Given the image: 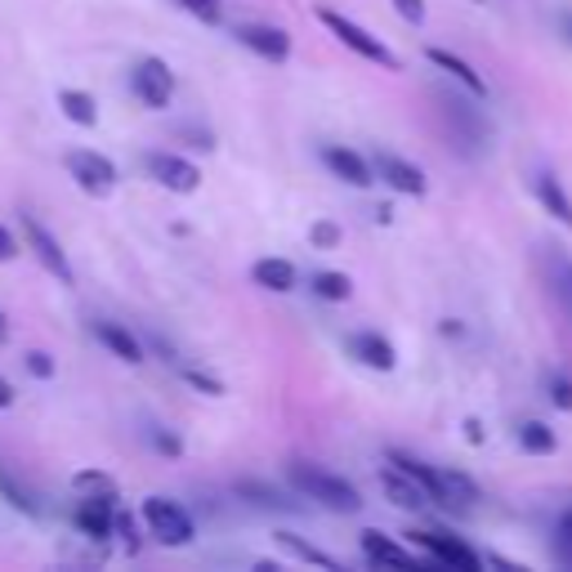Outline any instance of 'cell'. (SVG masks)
<instances>
[{"label": "cell", "instance_id": "1", "mask_svg": "<svg viewBox=\"0 0 572 572\" xmlns=\"http://www.w3.org/2000/svg\"><path fill=\"white\" fill-rule=\"evenodd\" d=\"M287 479H291V487L300 492V497L318 501L331 514H358L363 510V492L349 479H340V474H331V470H322L314 461H291Z\"/></svg>", "mask_w": 572, "mask_h": 572}, {"label": "cell", "instance_id": "2", "mask_svg": "<svg viewBox=\"0 0 572 572\" xmlns=\"http://www.w3.org/2000/svg\"><path fill=\"white\" fill-rule=\"evenodd\" d=\"M318 23L335 36L345 50H354L358 59H367V63H376V67H390V72H398L403 63H398V54L380 41V36H371L367 27H358L354 18H345V14H335V10H318Z\"/></svg>", "mask_w": 572, "mask_h": 572}, {"label": "cell", "instance_id": "3", "mask_svg": "<svg viewBox=\"0 0 572 572\" xmlns=\"http://www.w3.org/2000/svg\"><path fill=\"white\" fill-rule=\"evenodd\" d=\"M143 519H148L152 537H157L162 546H193V537H198L193 514H188L179 501H170V497H148L143 501Z\"/></svg>", "mask_w": 572, "mask_h": 572}, {"label": "cell", "instance_id": "4", "mask_svg": "<svg viewBox=\"0 0 572 572\" xmlns=\"http://www.w3.org/2000/svg\"><path fill=\"white\" fill-rule=\"evenodd\" d=\"M407 542H411L416 550H421L430 563H443V568H466V572L483 568V555H479V550H470L461 537H452V532L416 527V532H407Z\"/></svg>", "mask_w": 572, "mask_h": 572}, {"label": "cell", "instance_id": "5", "mask_svg": "<svg viewBox=\"0 0 572 572\" xmlns=\"http://www.w3.org/2000/svg\"><path fill=\"white\" fill-rule=\"evenodd\" d=\"M130 90L143 99V107H170L175 99V72L166 59H139L130 72Z\"/></svg>", "mask_w": 572, "mask_h": 572}, {"label": "cell", "instance_id": "6", "mask_svg": "<svg viewBox=\"0 0 572 572\" xmlns=\"http://www.w3.org/2000/svg\"><path fill=\"white\" fill-rule=\"evenodd\" d=\"M371 166H376V179L385 188H394V193H403V198H425L430 193L425 170L416 162H407V157H398V152H376Z\"/></svg>", "mask_w": 572, "mask_h": 572}, {"label": "cell", "instance_id": "7", "mask_svg": "<svg viewBox=\"0 0 572 572\" xmlns=\"http://www.w3.org/2000/svg\"><path fill=\"white\" fill-rule=\"evenodd\" d=\"M67 170H72L76 183H81V193H90V198H107L112 188H117V166H112L107 157H99V152H90V148H72Z\"/></svg>", "mask_w": 572, "mask_h": 572}, {"label": "cell", "instance_id": "8", "mask_svg": "<svg viewBox=\"0 0 572 572\" xmlns=\"http://www.w3.org/2000/svg\"><path fill=\"white\" fill-rule=\"evenodd\" d=\"M23 238H27V246L36 251V259L46 264V274H50V278L72 282V259H67V251L59 246V238H54L36 215H23Z\"/></svg>", "mask_w": 572, "mask_h": 572}, {"label": "cell", "instance_id": "9", "mask_svg": "<svg viewBox=\"0 0 572 572\" xmlns=\"http://www.w3.org/2000/svg\"><path fill=\"white\" fill-rule=\"evenodd\" d=\"M443 117H447L452 135L461 139V143H470L474 152H479V148H487L492 126H487V117H483L479 107H470L466 99H456V94H443Z\"/></svg>", "mask_w": 572, "mask_h": 572}, {"label": "cell", "instance_id": "10", "mask_svg": "<svg viewBox=\"0 0 572 572\" xmlns=\"http://www.w3.org/2000/svg\"><path fill=\"white\" fill-rule=\"evenodd\" d=\"M148 175L162 188H170V193H198V183H202V170L188 157H179V152H152Z\"/></svg>", "mask_w": 572, "mask_h": 572}, {"label": "cell", "instance_id": "11", "mask_svg": "<svg viewBox=\"0 0 572 572\" xmlns=\"http://www.w3.org/2000/svg\"><path fill=\"white\" fill-rule=\"evenodd\" d=\"M380 487H385V497H390L398 510L421 514V510H430V506H434V497H430V492H425L421 483H416L407 470H398L394 461H390L385 470H380Z\"/></svg>", "mask_w": 572, "mask_h": 572}, {"label": "cell", "instance_id": "12", "mask_svg": "<svg viewBox=\"0 0 572 572\" xmlns=\"http://www.w3.org/2000/svg\"><path fill=\"white\" fill-rule=\"evenodd\" d=\"M238 41L246 50H255L259 59H269V63H287L291 59V36L282 27H274V23H246V27H238Z\"/></svg>", "mask_w": 572, "mask_h": 572}, {"label": "cell", "instance_id": "13", "mask_svg": "<svg viewBox=\"0 0 572 572\" xmlns=\"http://www.w3.org/2000/svg\"><path fill=\"white\" fill-rule=\"evenodd\" d=\"M322 162H327V170H331L335 179H345V183H354V188H371V183H376V166L363 157V152H354V148L327 143V148H322Z\"/></svg>", "mask_w": 572, "mask_h": 572}, {"label": "cell", "instance_id": "14", "mask_svg": "<svg viewBox=\"0 0 572 572\" xmlns=\"http://www.w3.org/2000/svg\"><path fill=\"white\" fill-rule=\"evenodd\" d=\"M349 354L363 363V367H371V371H394L398 367V354H394V345L380 331H354L349 335Z\"/></svg>", "mask_w": 572, "mask_h": 572}, {"label": "cell", "instance_id": "15", "mask_svg": "<svg viewBox=\"0 0 572 572\" xmlns=\"http://www.w3.org/2000/svg\"><path fill=\"white\" fill-rule=\"evenodd\" d=\"M425 59H430L438 72H447L456 86H466L474 99H487V81H483V76H479V72H474L461 54H452V50H443V46H430V50H425Z\"/></svg>", "mask_w": 572, "mask_h": 572}, {"label": "cell", "instance_id": "16", "mask_svg": "<svg viewBox=\"0 0 572 572\" xmlns=\"http://www.w3.org/2000/svg\"><path fill=\"white\" fill-rule=\"evenodd\" d=\"M532 193H537L542 211L572 233V198H568V188L559 183V175H550V170H546V175H537V179H532Z\"/></svg>", "mask_w": 572, "mask_h": 572}, {"label": "cell", "instance_id": "17", "mask_svg": "<svg viewBox=\"0 0 572 572\" xmlns=\"http://www.w3.org/2000/svg\"><path fill=\"white\" fill-rule=\"evenodd\" d=\"M363 555L371 563H390V568H421V559H416L407 546H398L394 537H385V532H376V527L363 532Z\"/></svg>", "mask_w": 572, "mask_h": 572}, {"label": "cell", "instance_id": "18", "mask_svg": "<svg viewBox=\"0 0 572 572\" xmlns=\"http://www.w3.org/2000/svg\"><path fill=\"white\" fill-rule=\"evenodd\" d=\"M76 527L86 532V537L94 542H107L112 537V523H117V514H112V497H86L81 506H76Z\"/></svg>", "mask_w": 572, "mask_h": 572}, {"label": "cell", "instance_id": "19", "mask_svg": "<svg viewBox=\"0 0 572 572\" xmlns=\"http://www.w3.org/2000/svg\"><path fill=\"white\" fill-rule=\"evenodd\" d=\"M94 335H99V345L112 354V358H122V363H143V345L122 327V322H94Z\"/></svg>", "mask_w": 572, "mask_h": 572}, {"label": "cell", "instance_id": "20", "mask_svg": "<svg viewBox=\"0 0 572 572\" xmlns=\"http://www.w3.org/2000/svg\"><path fill=\"white\" fill-rule=\"evenodd\" d=\"M514 443L527 456H550V452H559V434L546 421H519L514 425Z\"/></svg>", "mask_w": 572, "mask_h": 572}, {"label": "cell", "instance_id": "21", "mask_svg": "<svg viewBox=\"0 0 572 572\" xmlns=\"http://www.w3.org/2000/svg\"><path fill=\"white\" fill-rule=\"evenodd\" d=\"M233 492H238V497H242L246 506H259V510H274V514L291 510L287 492H278V487H269V483H259V479H238Z\"/></svg>", "mask_w": 572, "mask_h": 572}, {"label": "cell", "instance_id": "22", "mask_svg": "<svg viewBox=\"0 0 572 572\" xmlns=\"http://www.w3.org/2000/svg\"><path fill=\"white\" fill-rule=\"evenodd\" d=\"M59 107H63V117L76 122V126H99V103L86 94V90H63L59 94Z\"/></svg>", "mask_w": 572, "mask_h": 572}, {"label": "cell", "instance_id": "23", "mask_svg": "<svg viewBox=\"0 0 572 572\" xmlns=\"http://www.w3.org/2000/svg\"><path fill=\"white\" fill-rule=\"evenodd\" d=\"M251 274H255V287H264V291H291L295 287V264H287V259H259Z\"/></svg>", "mask_w": 572, "mask_h": 572}, {"label": "cell", "instance_id": "24", "mask_svg": "<svg viewBox=\"0 0 572 572\" xmlns=\"http://www.w3.org/2000/svg\"><path fill=\"white\" fill-rule=\"evenodd\" d=\"M443 483H447V510H470L479 501V483L461 470H443Z\"/></svg>", "mask_w": 572, "mask_h": 572}, {"label": "cell", "instance_id": "25", "mask_svg": "<svg viewBox=\"0 0 572 572\" xmlns=\"http://www.w3.org/2000/svg\"><path fill=\"white\" fill-rule=\"evenodd\" d=\"M314 291H318V300L345 304V300L354 295V278H349V274H340V269H322V274H314Z\"/></svg>", "mask_w": 572, "mask_h": 572}, {"label": "cell", "instance_id": "26", "mask_svg": "<svg viewBox=\"0 0 572 572\" xmlns=\"http://www.w3.org/2000/svg\"><path fill=\"white\" fill-rule=\"evenodd\" d=\"M278 546L287 550V555H295V559H304V563H318V568H340V559H331V555H322V550H314L304 537H295V532H278Z\"/></svg>", "mask_w": 572, "mask_h": 572}, {"label": "cell", "instance_id": "27", "mask_svg": "<svg viewBox=\"0 0 572 572\" xmlns=\"http://www.w3.org/2000/svg\"><path fill=\"white\" fill-rule=\"evenodd\" d=\"M546 398H550L559 411H572V376H568V371H550V376H546Z\"/></svg>", "mask_w": 572, "mask_h": 572}, {"label": "cell", "instance_id": "28", "mask_svg": "<svg viewBox=\"0 0 572 572\" xmlns=\"http://www.w3.org/2000/svg\"><path fill=\"white\" fill-rule=\"evenodd\" d=\"M179 10H188L198 23H219V18H224V5H219V0H179Z\"/></svg>", "mask_w": 572, "mask_h": 572}, {"label": "cell", "instance_id": "29", "mask_svg": "<svg viewBox=\"0 0 572 572\" xmlns=\"http://www.w3.org/2000/svg\"><path fill=\"white\" fill-rule=\"evenodd\" d=\"M148 443L157 447V452H166V456H179L183 452V438L170 434V430H162V425H148Z\"/></svg>", "mask_w": 572, "mask_h": 572}, {"label": "cell", "instance_id": "30", "mask_svg": "<svg viewBox=\"0 0 572 572\" xmlns=\"http://www.w3.org/2000/svg\"><path fill=\"white\" fill-rule=\"evenodd\" d=\"M309 242H314V246H322V251L340 246V224H331V219H318V224L309 228Z\"/></svg>", "mask_w": 572, "mask_h": 572}, {"label": "cell", "instance_id": "31", "mask_svg": "<svg viewBox=\"0 0 572 572\" xmlns=\"http://www.w3.org/2000/svg\"><path fill=\"white\" fill-rule=\"evenodd\" d=\"M76 487H94L99 497H117V483H112L107 474H99V470H86V474H76Z\"/></svg>", "mask_w": 572, "mask_h": 572}, {"label": "cell", "instance_id": "32", "mask_svg": "<svg viewBox=\"0 0 572 572\" xmlns=\"http://www.w3.org/2000/svg\"><path fill=\"white\" fill-rule=\"evenodd\" d=\"M0 492H5V497H10V501H14L18 510H23V514H36V501L27 497V492H23V487H18V483H14L10 474H0Z\"/></svg>", "mask_w": 572, "mask_h": 572}, {"label": "cell", "instance_id": "33", "mask_svg": "<svg viewBox=\"0 0 572 572\" xmlns=\"http://www.w3.org/2000/svg\"><path fill=\"white\" fill-rule=\"evenodd\" d=\"M183 380H188V385H198L202 394H224L219 380H211V376H202V371H193V367H183Z\"/></svg>", "mask_w": 572, "mask_h": 572}, {"label": "cell", "instance_id": "34", "mask_svg": "<svg viewBox=\"0 0 572 572\" xmlns=\"http://www.w3.org/2000/svg\"><path fill=\"white\" fill-rule=\"evenodd\" d=\"M27 371H31L36 380H50V376H54V358H50V354H27Z\"/></svg>", "mask_w": 572, "mask_h": 572}, {"label": "cell", "instance_id": "35", "mask_svg": "<svg viewBox=\"0 0 572 572\" xmlns=\"http://www.w3.org/2000/svg\"><path fill=\"white\" fill-rule=\"evenodd\" d=\"M394 10H398L407 23H425V0H394Z\"/></svg>", "mask_w": 572, "mask_h": 572}, {"label": "cell", "instance_id": "36", "mask_svg": "<svg viewBox=\"0 0 572 572\" xmlns=\"http://www.w3.org/2000/svg\"><path fill=\"white\" fill-rule=\"evenodd\" d=\"M559 546H563V559H572V510H563L559 519Z\"/></svg>", "mask_w": 572, "mask_h": 572}, {"label": "cell", "instance_id": "37", "mask_svg": "<svg viewBox=\"0 0 572 572\" xmlns=\"http://www.w3.org/2000/svg\"><path fill=\"white\" fill-rule=\"evenodd\" d=\"M18 255V242H14V233L5 224H0V259H14Z\"/></svg>", "mask_w": 572, "mask_h": 572}, {"label": "cell", "instance_id": "38", "mask_svg": "<svg viewBox=\"0 0 572 572\" xmlns=\"http://www.w3.org/2000/svg\"><path fill=\"white\" fill-rule=\"evenodd\" d=\"M559 36L572 46V10H563V14H559Z\"/></svg>", "mask_w": 572, "mask_h": 572}, {"label": "cell", "instance_id": "39", "mask_svg": "<svg viewBox=\"0 0 572 572\" xmlns=\"http://www.w3.org/2000/svg\"><path fill=\"white\" fill-rule=\"evenodd\" d=\"M5 407H14V385H10V380H0V411H5Z\"/></svg>", "mask_w": 572, "mask_h": 572}, {"label": "cell", "instance_id": "40", "mask_svg": "<svg viewBox=\"0 0 572 572\" xmlns=\"http://www.w3.org/2000/svg\"><path fill=\"white\" fill-rule=\"evenodd\" d=\"M466 438H470V443H483V438H487V430H483L479 421H466Z\"/></svg>", "mask_w": 572, "mask_h": 572}, {"label": "cell", "instance_id": "41", "mask_svg": "<svg viewBox=\"0 0 572 572\" xmlns=\"http://www.w3.org/2000/svg\"><path fill=\"white\" fill-rule=\"evenodd\" d=\"M10 340V322H5V314H0V345H5Z\"/></svg>", "mask_w": 572, "mask_h": 572}, {"label": "cell", "instance_id": "42", "mask_svg": "<svg viewBox=\"0 0 572 572\" xmlns=\"http://www.w3.org/2000/svg\"><path fill=\"white\" fill-rule=\"evenodd\" d=\"M470 5H483V0H470Z\"/></svg>", "mask_w": 572, "mask_h": 572}]
</instances>
